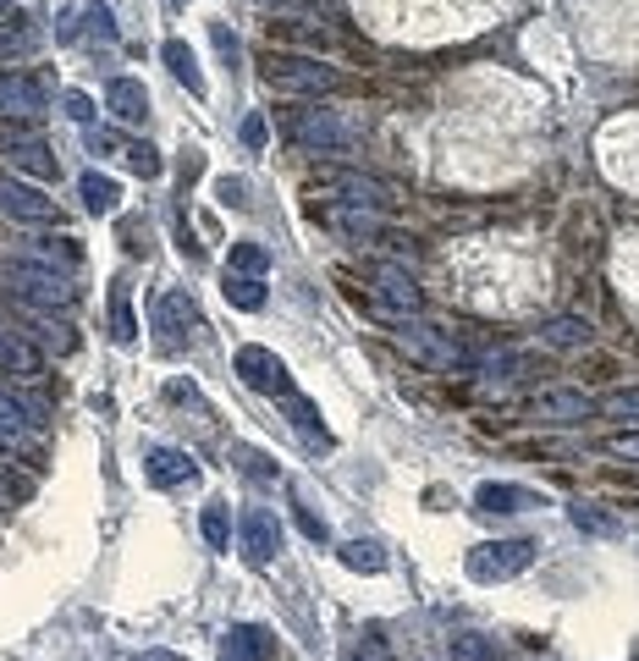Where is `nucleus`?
Returning <instances> with one entry per match:
<instances>
[{
    "label": "nucleus",
    "mask_w": 639,
    "mask_h": 661,
    "mask_svg": "<svg viewBox=\"0 0 639 661\" xmlns=\"http://www.w3.org/2000/svg\"><path fill=\"white\" fill-rule=\"evenodd\" d=\"M386 325H392V343H397L408 359H419V365H430V370H441V376H458V370H474V365H480V359L452 337V330H441V325H430V320H419V314H392Z\"/></svg>",
    "instance_id": "nucleus-1"
},
{
    "label": "nucleus",
    "mask_w": 639,
    "mask_h": 661,
    "mask_svg": "<svg viewBox=\"0 0 639 661\" xmlns=\"http://www.w3.org/2000/svg\"><path fill=\"white\" fill-rule=\"evenodd\" d=\"M259 78L281 94H337L348 89V78L332 67V61H320V56H292V51H265L259 56Z\"/></svg>",
    "instance_id": "nucleus-2"
},
{
    "label": "nucleus",
    "mask_w": 639,
    "mask_h": 661,
    "mask_svg": "<svg viewBox=\"0 0 639 661\" xmlns=\"http://www.w3.org/2000/svg\"><path fill=\"white\" fill-rule=\"evenodd\" d=\"M0 281H7L12 298H23V303H34V309H51V314L78 303V287H72L61 270H51V265H29V259H18V265L0 270Z\"/></svg>",
    "instance_id": "nucleus-3"
},
{
    "label": "nucleus",
    "mask_w": 639,
    "mask_h": 661,
    "mask_svg": "<svg viewBox=\"0 0 639 661\" xmlns=\"http://www.w3.org/2000/svg\"><path fill=\"white\" fill-rule=\"evenodd\" d=\"M287 138L298 149H309V155H348L359 133L337 111H292L287 116Z\"/></svg>",
    "instance_id": "nucleus-4"
},
{
    "label": "nucleus",
    "mask_w": 639,
    "mask_h": 661,
    "mask_svg": "<svg viewBox=\"0 0 639 661\" xmlns=\"http://www.w3.org/2000/svg\"><path fill=\"white\" fill-rule=\"evenodd\" d=\"M535 540H524V535H513V540H485V546H474L469 551V579H480V584H502V579H518L529 562H535Z\"/></svg>",
    "instance_id": "nucleus-5"
},
{
    "label": "nucleus",
    "mask_w": 639,
    "mask_h": 661,
    "mask_svg": "<svg viewBox=\"0 0 639 661\" xmlns=\"http://www.w3.org/2000/svg\"><path fill=\"white\" fill-rule=\"evenodd\" d=\"M232 370H237V381L248 386V392H265V397H292L298 386H292V376H287V365L270 354V348H259V343H248V348H237V359H232Z\"/></svg>",
    "instance_id": "nucleus-6"
},
{
    "label": "nucleus",
    "mask_w": 639,
    "mask_h": 661,
    "mask_svg": "<svg viewBox=\"0 0 639 661\" xmlns=\"http://www.w3.org/2000/svg\"><path fill=\"white\" fill-rule=\"evenodd\" d=\"M370 287H375V314L392 320V314H419L425 309V292L414 281V270L403 265H375L370 270Z\"/></svg>",
    "instance_id": "nucleus-7"
},
{
    "label": "nucleus",
    "mask_w": 639,
    "mask_h": 661,
    "mask_svg": "<svg viewBox=\"0 0 639 661\" xmlns=\"http://www.w3.org/2000/svg\"><path fill=\"white\" fill-rule=\"evenodd\" d=\"M0 215L29 221V226H51V221H61L56 199L40 193V188H29V182H18V177H0Z\"/></svg>",
    "instance_id": "nucleus-8"
},
{
    "label": "nucleus",
    "mask_w": 639,
    "mask_h": 661,
    "mask_svg": "<svg viewBox=\"0 0 639 661\" xmlns=\"http://www.w3.org/2000/svg\"><path fill=\"white\" fill-rule=\"evenodd\" d=\"M535 425H551V430H573V425H584L590 414H595V397H584V392H540V397H529V408H524Z\"/></svg>",
    "instance_id": "nucleus-9"
},
{
    "label": "nucleus",
    "mask_w": 639,
    "mask_h": 661,
    "mask_svg": "<svg viewBox=\"0 0 639 661\" xmlns=\"http://www.w3.org/2000/svg\"><path fill=\"white\" fill-rule=\"evenodd\" d=\"M0 149H7V160L18 166V171H34V177H56V155L23 127V122H0Z\"/></svg>",
    "instance_id": "nucleus-10"
},
{
    "label": "nucleus",
    "mask_w": 639,
    "mask_h": 661,
    "mask_svg": "<svg viewBox=\"0 0 639 661\" xmlns=\"http://www.w3.org/2000/svg\"><path fill=\"white\" fill-rule=\"evenodd\" d=\"M45 105H51V94H45L40 78H29V72H0V116L34 122V116H45Z\"/></svg>",
    "instance_id": "nucleus-11"
},
{
    "label": "nucleus",
    "mask_w": 639,
    "mask_h": 661,
    "mask_svg": "<svg viewBox=\"0 0 639 661\" xmlns=\"http://www.w3.org/2000/svg\"><path fill=\"white\" fill-rule=\"evenodd\" d=\"M155 330H166L171 343H188V337H204V314H199V303L188 292H160Z\"/></svg>",
    "instance_id": "nucleus-12"
},
{
    "label": "nucleus",
    "mask_w": 639,
    "mask_h": 661,
    "mask_svg": "<svg viewBox=\"0 0 639 661\" xmlns=\"http://www.w3.org/2000/svg\"><path fill=\"white\" fill-rule=\"evenodd\" d=\"M546 507V496H535L529 485H507V480H485L474 491V513H491V518H507V513H535Z\"/></svg>",
    "instance_id": "nucleus-13"
},
{
    "label": "nucleus",
    "mask_w": 639,
    "mask_h": 661,
    "mask_svg": "<svg viewBox=\"0 0 639 661\" xmlns=\"http://www.w3.org/2000/svg\"><path fill=\"white\" fill-rule=\"evenodd\" d=\"M237 529H243V557H248L254 568H265V562L281 551V524H276V513H265V507H248Z\"/></svg>",
    "instance_id": "nucleus-14"
},
{
    "label": "nucleus",
    "mask_w": 639,
    "mask_h": 661,
    "mask_svg": "<svg viewBox=\"0 0 639 661\" xmlns=\"http://www.w3.org/2000/svg\"><path fill=\"white\" fill-rule=\"evenodd\" d=\"M0 376H18V381H40L45 376V354L23 337V330L0 325Z\"/></svg>",
    "instance_id": "nucleus-15"
},
{
    "label": "nucleus",
    "mask_w": 639,
    "mask_h": 661,
    "mask_svg": "<svg viewBox=\"0 0 639 661\" xmlns=\"http://www.w3.org/2000/svg\"><path fill=\"white\" fill-rule=\"evenodd\" d=\"M144 474H149V485L171 491V485H188V480L199 474V463H193L182 447H149V458H144Z\"/></svg>",
    "instance_id": "nucleus-16"
},
{
    "label": "nucleus",
    "mask_w": 639,
    "mask_h": 661,
    "mask_svg": "<svg viewBox=\"0 0 639 661\" xmlns=\"http://www.w3.org/2000/svg\"><path fill=\"white\" fill-rule=\"evenodd\" d=\"M270 650H276V639L259 623H232L221 634V661H265Z\"/></svg>",
    "instance_id": "nucleus-17"
},
{
    "label": "nucleus",
    "mask_w": 639,
    "mask_h": 661,
    "mask_svg": "<svg viewBox=\"0 0 639 661\" xmlns=\"http://www.w3.org/2000/svg\"><path fill=\"white\" fill-rule=\"evenodd\" d=\"M105 111L116 116V122H144L149 116V89L138 83V78H111V89H105Z\"/></svg>",
    "instance_id": "nucleus-18"
},
{
    "label": "nucleus",
    "mask_w": 639,
    "mask_h": 661,
    "mask_svg": "<svg viewBox=\"0 0 639 661\" xmlns=\"http://www.w3.org/2000/svg\"><path fill=\"white\" fill-rule=\"evenodd\" d=\"M326 221H332L343 237H354V243H375V237H386V221H381L375 210H365V204H332Z\"/></svg>",
    "instance_id": "nucleus-19"
},
{
    "label": "nucleus",
    "mask_w": 639,
    "mask_h": 661,
    "mask_svg": "<svg viewBox=\"0 0 639 661\" xmlns=\"http://www.w3.org/2000/svg\"><path fill=\"white\" fill-rule=\"evenodd\" d=\"M590 337H595V330H590V320H584V314H557V320H546V325H540V343H546V348H562V354L590 348Z\"/></svg>",
    "instance_id": "nucleus-20"
},
{
    "label": "nucleus",
    "mask_w": 639,
    "mask_h": 661,
    "mask_svg": "<svg viewBox=\"0 0 639 661\" xmlns=\"http://www.w3.org/2000/svg\"><path fill=\"white\" fill-rule=\"evenodd\" d=\"M160 61L171 67V78L193 94V100H204V72H199V56H193V45H182V40H166L160 45Z\"/></svg>",
    "instance_id": "nucleus-21"
},
{
    "label": "nucleus",
    "mask_w": 639,
    "mask_h": 661,
    "mask_svg": "<svg viewBox=\"0 0 639 661\" xmlns=\"http://www.w3.org/2000/svg\"><path fill=\"white\" fill-rule=\"evenodd\" d=\"M78 193H83L89 215H116V210H122V188H116V177H105V171H83V177H78Z\"/></svg>",
    "instance_id": "nucleus-22"
},
{
    "label": "nucleus",
    "mask_w": 639,
    "mask_h": 661,
    "mask_svg": "<svg viewBox=\"0 0 639 661\" xmlns=\"http://www.w3.org/2000/svg\"><path fill=\"white\" fill-rule=\"evenodd\" d=\"M40 51V29L29 12H18L12 23H0V61H12V56H34Z\"/></svg>",
    "instance_id": "nucleus-23"
},
{
    "label": "nucleus",
    "mask_w": 639,
    "mask_h": 661,
    "mask_svg": "<svg viewBox=\"0 0 639 661\" xmlns=\"http://www.w3.org/2000/svg\"><path fill=\"white\" fill-rule=\"evenodd\" d=\"M111 337H116L122 348L138 343V320H133V292H127V281L111 287Z\"/></svg>",
    "instance_id": "nucleus-24"
},
{
    "label": "nucleus",
    "mask_w": 639,
    "mask_h": 661,
    "mask_svg": "<svg viewBox=\"0 0 639 661\" xmlns=\"http://www.w3.org/2000/svg\"><path fill=\"white\" fill-rule=\"evenodd\" d=\"M568 518H573V529H584V535H623V518L606 513V507H595V502H573Z\"/></svg>",
    "instance_id": "nucleus-25"
},
{
    "label": "nucleus",
    "mask_w": 639,
    "mask_h": 661,
    "mask_svg": "<svg viewBox=\"0 0 639 661\" xmlns=\"http://www.w3.org/2000/svg\"><path fill=\"white\" fill-rule=\"evenodd\" d=\"M595 414L617 419V425H639V386H617V392L595 397Z\"/></svg>",
    "instance_id": "nucleus-26"
},
{
    "label": "nucleus",
    "mask_w": 639,
    "mask_h": 661,
    "mask_svg": "<svg viewBox=\"0 0 639 661\" xmlns=\"http://www.w3.org/2000/svg\"><path fill=\"white\" fill-rule=\"evenodd\" d=\"M221 292H226V303H232V309H248V314H254V309H265V281H259V276H232V270H226Z\"/></svg>",
    "instance_id": "nucleus-27"
},
{
    "label": "nucleus",
    "mask_w": 639,
    "mask_h": 661,
    "mask_svg": "<svg viewBox=\"0 0 639 661\" xmlns=\"http://www.w3.org/2000/svg\"><path fill=\"white\" fill-rule=\"evenodd\" d=\"M232 463H237L254 485H276V480H281L276 458H270V452H259V447H232Z\"/></svg>",
    "instance_id": "nucleus-28"
},
{
    "label": "nucleus",
    "mask_w": 639,
    "mask_h": 661,
    "mask_svg": "<svg viewBox=\"0 0 639 661\" xmlns=\"http://www.w3.org/2000/svg\"><path fill=\"white\" fill-rule=\"evenodd\" d=\"M337 188L348 193V204H370V210L392 204V199H386V188H381L375 177H359V171H343V177H337Z\"/></svg>",
    "instance_id": "nucleus-29"
},
{
    "label": "nucleus",
    "mask_w": 639,
    "mask_h": 661,
    "mask_svg": "<svg viewBox=\"0 0 639 661\" xmlns=\"http://www.w3.org/2000/svg\"><path fill=\"white\" fill-rule=\"evenodd\" d=\"M265 265H270V248H265V243H254V237L232 243V259H226L232 276H265Z\"/></svg>",
    "instance_id": "nucleus-30"
},
{
    "label": "nucleus",
    "mask_w": 639,
    "mask_h": 661,
    "mask_svg": "<svg viewBox=\"0 0 639 661\" xmlns=\"http://www.w3.org/2000/svg\"><path fill=\"white\" fill-rule=\"evenodd\" d=\"M199 529H204V546H210V551H226V546H232V518H226V502H204Z\"/></svg>",
    "instance_id": "nucleus-31"
},
{
    "label": "nucleus",
    "mask_w": 639,
    "mask_h": 661,
    "mask_svg": "<svg viewBox=\"0 0 639 661\" xmlns=\"http://www.w3.org/2000/svg\"><path fill=\"white\" fill-rule=\"evenodd\" d=\"M287 414H292V425H298V430H303L309 441H320V447H332V430L320 425V408H314L309 397H298V392H292V397H287Z\"/></svg>",
    "instance_id": "nucleus-32"
},
{
    "label": "nucleus",
    "mask_w": 639,
    "mask_h": 661,
    "mask_svg": "<svg viewBox=\"0 0 639 661\" xmlns=\"http://www.w3.org/2000/svg\"><path fill=\"white\" fill-rule=\"evenodd\" d=\"M343 562H348L354 573H381V568H386V551H381V540H348V546H343Z\"/></svg>",
    "instance_id": "nucleus-33"
},
{
    "label": "nucleus",
    "mask_w": 639,
    "mask_h": 661,
    "mask_svg": "<svg viewBox=\"0 0 639 661\" xmlns=\"http://www.w3.org/2000/svg\"><path fill=\"white\" fill-rule=\"evenodd\" d=\"M83 23H89V40H100V45H116V40H122V29H116V18H111L105 0H89V7H83Z\"/></svg>",
    "instance_id": "nucleus-34"
},
{
    "label": "nucleus",
    "mask_w": 639,
    "mask_h": 661,
    "mask_svg": "<svg viewBox=\"0 0 639 661\" xmlns=\"http://www.w3.org/2000/svg\"><path fill=\"white\" fill-rule=\"evenodd\" d=\"M122 160H127V166H133V171L144 177V182L166 171V160H160V149H155V144H133V138L122 144Z\"/></svg>",
    "instance_id": "nucleus-35"
},
{
    "label": "nucleus",
    "mask_w": 639,
    "mask_h": 661,
    "mask_svg": "<svg viewBox=\"0 0 639 661\" xmlns=\"http://www.w3.org/2000/svg\"><path fill=\"white\" fill-rule=\"evenodd\" d=\"M343 661H392V645H386V634L381 628H365L354 645H348V656Z\"/></svg>",
    "instance_id": "nucleus-36"
},
{
    "label": "nucleus",
    "mask_w": 639,
    "mask_h": 661,
    "mask_svg": "<svg viewBox=\"0 0 639 661\" xmlns=\"http://www.w3.org/2000/svg\"><path fill=\"white\" fill-rule=\"evenodd\" d=\"M452 661H496V639H485V634H452Z\"/></svg>",
    "instance_id": "nucleus-37"
},
{
    "label": "nucleus",
    "mask_w": 639,
    "mask_h": 661,
    "mask_svg": "<svg viewBox=\"0 0 639 661\" xmlns=\"http://www.w3.org/2000/svg\"><path fill=\"white\" fill-rule=\"evenodd\" d=\"M23 425H34V419H29V408H23V403H12V392H0V436H12V441H18V436H23Z\"/></svg>",
    "instance_id": "nucleus-38"
},
{
    "label": "nucleus",
    "mask_w": 639,
    "mask_h": 661,
    "mask_svg": "<svg viewBox=\"0 0 639 661\" xmlns=\"http://www.w3.org/2000/svg\"><path fill=\"white\" fill-rule=\"evenodd\" d=\"M40 254H45V259H61L67 270H78V265H83V248H78L72 237H40Z\"/></svg>",
    "instance_id": "nucleus-39"
},
{
    "label": "nucleus",
    "mask_w": 639,
    "mask_h": 661,
    "mask_svg": "<svg viewBox=\"0 0 639 661\" xmlns=\"http://www.w3.org/2000/svg\"><path fill=\"white\" fill-rule=\"evenodd\" d=\"M292 513H298V529H303L309 540H332V529H326V518H314V507H303V502H292Z\"/></svg>",
    "instance_id": "nucleus-40"
},
{
    "label": "nucleus",
    "mask_w": 639,
    "mask_h": 661,
    "mask_svg": "<svg viewBox=\"0 0 639 661\" xmlns=\"http://www.w3.org/2000/svg\"><path fill=\"white\" fill-rule=\"evenodd\" d=\"M61 105H67V116H72V122H83V127L94 122V100H89V94H78V89H72V94H61Z\"/></svg>",
    "instance_id": "nucleus-41"
},
{
    "label": "nucleus",
    "mask_w": 639,
    "mask_h": 661,
    "mask_svg": "<svg viewBox=\"0 0 639 661\" xmlns=\"http://www.w3.org/2000/svg\"><path fill=\"white\" fill-rule=\"evenodd\" d=\"M221 204L243 210V204H248V182H243V177H221Z\"/></svg>",
    "instance_id": "nucleus-42"
},
{
    "label": "nucleus",
    "mask_w": 639,
    "mask_h": 661,
    "mask_svg": "<svg viewBox=\"0 0 639 661\" xmlns=\"http://www.w3.org/2000/svg\"><path fill=\"white\" fill-rule=\"evenodd\" d=\"M265 138H270V127H265V116H259V111H254V116H243V144H248V149H259Z\"/></svg>",
    "instance_id": "nucleus-43"
},
{
    "label": "nucleus",
    "mask_w": 639,
    "mask_h": 661,
    "mask_svg": "<svg viewBox=\"0 0 639 661\" xmlns=\"http://www.w3.org/2000/svg\"><path fill=\"white\" fill-rule=\"evenodd\" d=\"M606 452H612V458H639V430H623V436H612V441H606Z\"/></svg>",
    "instance_id": "nucleus-44"
},
{
    "label": "nucleus",
    "mask_w": 639,
    "mask_h": 661,
    "mask_svg": "<svg viewBox=\"0 0 639 661\" xmlns=\"http://www.w3.org/2000/svg\"><path fill=\"white\" fill-rule=\"evenodd\" d=\"M210 40H215V51H221L226 61H237V40H232V29H226V23H210Z\"/></svg>",
    "instance_id": "nucleus-45"
},
{
    "label": "nucleus",
    "mask_w": 639,
    "mask_h": 661,
    "mask_svg": "<svg viewBox=\"0 0 639 661\" xmlns=\"http://www.w3.org/2000/svg\"><path fill=\"white\" fill-rule=\"evenodd\" d=\"M127 661H182L177 650H144V656H127Z\"/></svg>",
    "instance_id": "nucleus-46"
},
{
    "label": "nucleus",
    "mask_w": 639,
    "mask_h": 661,
    "mask_svg": "<svg viewBox=\"0 0 639 661\" xmlns=\"http://www.w3.org/2000/svg\"><path fill=\"white\" fill-rule=\"evenodd\" d=\"M270 7H298V0H270Z\"/></svg>",
    "instance_id": "nucleus-47"
},
{
    "label": "nucleus",
    "mask_w": 639,
    "mask_h": 661,
    "mask_svg": "<svg viewBox=\"0 0 639 661\" xmlns=\"http://www.w3.org/2000/svg\"><path fill=\"white\" fill-rule=\"evenodd\" d=\"M0 7H7V0H0Z\"/></svg>",
    "instance_id": "nucleus-48"
},
{
    "label": "nucleus",
    "mask_w": 639,
    "mask_h": 661,
    "mask_svg": "<svg viewBox=\"0 0 639 661\" xmlns=\"http://www.w3.org/2000/svg\"><path fill=\"white\" fill-rule=\"evenodd\" d=\"M177 7H182V0H177Z\"/></svg>",
    "instance_id": "nucleus-49"
}]
</instances>
